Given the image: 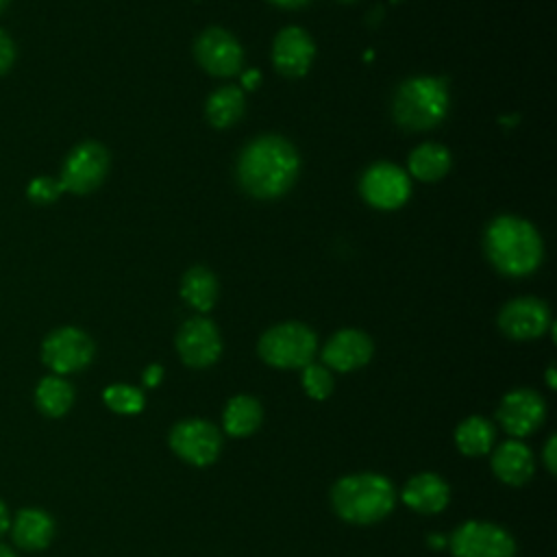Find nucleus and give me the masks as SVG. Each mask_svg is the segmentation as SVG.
Here are the masks:
<instances>
[{
	"label": "nucleus",
	"instance_id": "obj_20",
	"mask_svg": "<svg viewBox=\"0 0 557 557\" xmlns=\"http://www.w3.org/2000/svg\"><path fill=\"white\" fill-rule=\"evenodd\" d=\"M261 420H263L261 403H259L255 396H248V394L233 396V398L226 403L224 413H222L224 431H226L231 437H246V435H252V433L261 426Z\"/></svg>",
	"mask_w": 557,
	"mask_h": 557
},
{
	"label": "nucleus",
	"instance_id": "obj_24",
	"mask_svg": "<svg viewBox=\"0 0 557 557\" xmlns=\"http://www.w3.org/2000/svg\"><path fill=\"white\" fill-rule=\"evenodd\" d=\"M450 168V152L442 144H422L409 154V172L424 183L440 181Z\"/></svg>",
	"mask_w": 557,
	"mask_h": 557
},
{
	"label": "nucleus",
	"instance_id": "obj_4",
	"mask_svg": "<svg viewBox=\"0 0 557 557\" xmlns=\"http://www.w3.org/2000/svg\"><path fill=\"white\" fill-rule=\"evenodd\" d=\"M448 111V87L444 78L411 76L400 83L392 98V115L407 131L437 126Z\"/></svg>",
	"mask_w": 557,
	"mask_h": 557
},
{
	"label": "nucleus",
	"instance_id": "obj_22",
	"mask_svg": "<svg viewBox=\"0 0 557 557\" xmlns=\"http://www.w3.org/2000/svg\"><path fill=\"white\" fill-rule=\"evenodd\" d=\"M181 296L189 307L198 311H209L218 298V281L207 268L194 265L185 272L181 281Z\"/></svg>",
	"mask_w": 557,
	"mask_h": 557
},
{
	"label": "nucleus",
	"instance_id": "obj_33",
	"mask_svg": "<svg viewBox=\"0 0 557 557\" xmlns=\"http://www.w3.org/2000/svg\"><path fill=\"white\" fill-rule=\"evenodd\" d=\"M270 2L276 7H283V9H298V7L307 4L309 0H270Z\"/></svg>",
	"mask_w": 557,
	"mask_h": 557
},
{
	"label": "nucleus",
	"instance_id": "obj_12",
	"mask_svg": "<svg viewBox=\"0 0 557 557\" xmlns=\"http://www.w3.org/2000/svg\"><path fill=\"white\" fill-rule=\"evenodd\" d=\"M176 350L183 363L191 368H209L222 352V339L215 324L207 318L187 320L176 333Z\"/></svg>",
	"mask_w": 557,
	"mask_h": 557
},
{
	"label": "nucleus",
	"instance_id": "obj_3",
	"mask_svg": "<svg viewBox=\"0 0 557 557\" xmlns=\"http://www.w3.org/2000/svg\"><path fill=\"white\" fill-rule=\"evenodd\" d=\"M331 505L346 522L374 524L394 509L396 490L383 474H350L331 487Z\"/></svg>",
	"mask_w": 557,
	"mask_h": 557
},
{
	"label": "nucleus",
	"instance_id": "obj_26",
	"mask_svg": "<svg viewBox=\"0 0 557 557\" xmlns=\"http://www.w3.org/2000/svg\"><path fill=\"white\" fill-rule=\"evenodd\" d=\"M102 400L104 405L115 411V413H124V416H131V413H139L144 409V392L139 387H133V385H122V383H115V385H109L104 392H102Z\"/></svg>",
	"mask_w": 557,
	"mask_h": 557
},
{
	"label": "nucleus",
	"instance_id": "obj_32",
	"mask_svg": "<svg viewBox=\"0 0 557 557\" xmlns=\"http://www.w3.org/2000/svg\"><path fill=\"white\" fill-rule=\"evenodd\" d=\"M259 81H261V74H259L257 70H248V72H244L242 83H244V87H246V89H255V87L259 85Z\"/></svg>",
	"mask_w": 557,
	"mask_h": 557
},
{
	"label": "nucleus",
	"instance_id": "obj_25",
	"mask_svg": "<svg viewBox=\"0 0 557 557\" xmlns=\"http://www.w3.org/2000/svg\"><path fill=\"white\" fill-rule=\"evenodd\" d=\"M455 444L468 457L487 455L494 444V424L483 416H470L457 426Z\"/></svg>",
	"mask_w": 557,
	"mask_h": 557
},
{
	"label": "nucleus",
	"instance_id": "obj_7",
	"mask_svg": "<svg viewBox=\"0 0 557 557\" xmlns=\"http://www.w3.org/2000/svg\"><path fill=\"white\" fill-rule=\"evenodd\" d=\"M448 546L455 557H513L516 553L513 537L503 527L483 520L459 524Z\"/></svg>",
	"mask_w": 557,
	"mask_h": 557
},
{
	"label": "nucleus",
	"instance_id": "obj_14",
	"mask_svg": "<svg viewBox=\"0 0 557 557\" xmlns=\"http://www.w3.org/2000/svg\"><path fill=\"white\" fill-rule=\"evenodd\" d=\"M498 326L511 339H535L550 326V311L540 298H516L500 309Z\"/></svg>",
	"mask_w": 557,
	"mask_h": 557
},
{
	"label": "nucleus",
	"instance_id": "obj_9",
	"mask_svg": "<svg viewBox=\"0 0 557 557\" xmlns=\"http://www.w3.org/2000/svg\"><path fill=\"white\" fill-rule=\"evenodd\" d=\"M170 448L187 463L191 466H209L218 459L222 448V435L220 431L198 418L181 420L170 431Z\"/></svg>",
	"mask_w": 557,
	"mask_h": 557
},
{
	"label": "nucleus",
	"instance_id": "obj_21",
	"mask_svg": "<svg viewBox=\"0 0 557 557\" xmlns=\"http://www.w3.org/2000/svg\"><path fill=\"white\" fill-rule=\"evenodd\" d=\"M244 91L235 85H226L209 96L205 104V115L213 128H228L244 115Z\"/></svg>",
	"mask_w": 557,
	"mask_h": 557
},
{
	"label": "nucleus",
	"instance_id": "obj_36",
	"mask_svg": "<svg viewBox=\"0 0 557 557\" xmlns=\"http://www.w3.org/2000/svg\"><path fill=\"white\" fill-rule=\"evenodd\" d=\"M0 557H15V555H13V550L9 546L0 544Z\"/></svg>",
	"mask_w": 557,
	"mask_h": 557
},
{
	"label": "nucleus",
	"instance_id": "obj_35",
	"mask_svg": "<svg viewBox=\"0 0 557 557\" xmlns=\"http://www.w3.org/2000/svg\"><path fill=\"white\" fill-rule=\"evenodd\" d=\"M546 381H548V387H550V389H555L557 381H555V368H553V366L546 370Z\"/></svg>",
	"mask_w": 557,
	"mask_h": 557
},
{
	"label": "nucleus",
	"instance_id": "obj_11",
	"mask_svg": "<svg viewBox=\"0 0 557 557\" xmlns=\"http://www.w3.org/2000/svg\"><path fill=\"white\" fill-rule=\"evenodd\" d=\"M196 59L213 76H233L242 70L244 52L239 41L224 28L211 26L196 39Z\"/></svg>",
	"mask_w": 557,
	"mask_h": 557
},
{
	"label": "nucleus",
	"instance_id": "obj_18",
	"mask_svg": "<svg viewBox=\"0 0 557 557\" xmlns=\"http://www.w3.org/2000/svg\"><path fill=\"white\" fill-rule=\"evenodd\" d=\"M533 453L520 440L503 442L492 455L494 474L507 485H522L533 476Z\"/></svg>",
	"mask_w": 557,
	"mask_h": 557
},
{
	"label": "nucleus",
	"instance_id": "obj_23",
	"mask_svg": "<svg viewBox=\"0 0 557 557\" xmlns=\"http://www.w3.org/2000/svg\"><path fill=\"white\" fill-rule=\"evenodd\" d=\"M35 403L48 418H61L74 403V387L59 374L44 376L35 389Z\"/></svg>",
	"mask_w": 557,
	"mask_h": 557
},
{
	"label": "nucleus",
	"instance_id": "obj_28",
	"mask_svg": "<svg viewBox=\"0 0 557 557\" xmlns=\"http://www.w3.org/2000/svg\"><path fill=\"white\" fill-rule=\"evenodd\" d=\"M61 191H63V187H61L59 178H52V176H35L26 185V196L35 205H50L61 196Z\"/></svg>",
	"mask_w": 557,
	"mask_h": 557
},
{
	"label": "nucleus",
	"instance_id": "obj_10",
	"mask_svg": "<svg viewBox=\"0 0 557 557\" xmlns=\"http://www.w3.org/2000/svg\"><path fill=\"white\" fill-rule=\"evenodd\" d=\"M359 189L363 200L376 209H398L411 194L407 174L387 161L370 165L361 176Z\"/></svg>",
	"mask_w": 557,
	"mask_h": 557
},
{
	"label": "nucleus",
	"instance_id": "obj_8",
	"mask_svg": "<svg viewBox=\"0 0 557 557\" xmlns=\"http://www.w3.org/2000/svg\"><path fill=\"white\" fill-rule=\"evenodd\" d=\"M91 337L76 326L54 329L41 344V361L54 374H72L87 368L94 359Z\"/></svg>",
	"mask_w": 557,
	"mask_h": 557
},
{
	"label": "nucleus",
	"instance_id": "obj_15",
	"mask_svg": "<svg viewBox=\"0 0 557 557\" xmlns=\"http://www.w3.org/2000/svg\"><path fill=\"white\" fill-rule=\"evenodd\" d=\"M313 54H315V46L309 33L298 26L283 28L274 39L272 61L278 74H283L285 78L305 76L309 72Z\"/></svg>",
	"mask_w": 557,
	"mask_h": 557
},
{
	"label": "nucleus",
	"instance_id": "obj_30",
	"mask_svg": "<svg viewBox=\"0 0 557 557\" xmlns=\"http://www.w3.org/2000/svg\"><path fill=\"white\" fill-rule=\"evenodd\" d=\"M544 463L550 474L557 472V437L555 435H550L544 446Z\"/></svg>",
	"mask_w": 557,
	"mask_h": 557
},
{
	"label": "nucleus",
	"instance_id": "obj_37",
	"mask_svg": "<svg viewBox=\"0 0 557 557\" xmlns=\"http://www.w3.org/2000/svg\"><path fill=\"white\" fill-rule=\"evenodd\" d=\"M9 2H11V0H0V13H2V11L9 7Z\"/></svg>",
	"mask_w": 557,
	"mask_h": 557
},
{
	"label": "nucleus",
	"instance_id": "obj_38",
	"mask_svg": "<svg viewBox=\"0 0 557 557\" xmlns=\"http://www.w3.org/2000/svg\"><path fill=\"white\" fill-rule=\"evenodd\" d=\"M346 2H350V0H346Z\"/></svg>",
	"mask_w": 557,
	"mask_h": 557
},
{
	"label": "nucleus",
	"instance_id": "obj_2",
	"mask_svg": "<svg viewBox=\"0 0 557 557\" xmlns=\"http://www.w3.org/2000/svg\"><path fill=\"white\" fill-rule=\"evenodd\" d=\"M485 255L498 272L527 276L540 265L544 246L531 222L516 215H500L485 231Z\"/></svg>",
	"mask_w": 557,
	"mask_h": 557
},
{
	"label": "nucleus",
	"instance_id": "obj_19",
	"mask_svg": "<svg viewBox=\"0 0 557 557\" xmlns=\"http://www.w3.org/2000/svg\"><path fill=\"white\" fill-rule=\"evenodd\" d=\"M11 535L20 548L39 550L50 544L54 535V522L41 509H35V507L20 509L11 524Z\"/></svg>",
	"mask_w": 557,
	"mask_h": 557
},
{
	"label": "nucleus",
	"instance_id": "obj_29",
	"mask_svg": "<svg viewBox=\"0 0 557 557\" xmlns=\"http://www.w3.org/2000/svg\"><path fill=\"white\" fill-rule=\"evenodd\" d=\"M15 57H17V50H15L13 39L0 28V76L13 67Z\"/></svg>",
	"mask_w": 557,
	"mask_h": 557
},
{
	"label": "nucleus",
	"instance_id": "obj_34",
	"mask_svg": "<svg viewBox=\"0 0 557 557\" xmlns=\"http://www.w3.org/2000/svg\"><path fill=\"white\" fill-rule=\"evenodd\" d=\"M9 529V511H7V505L0 500V535Z\"/></svg>",
	"mask_w": 557,
	"mask_h": 557
},
{
	"label": "nucleus",
	"instance_id": "obj_27",
	"mask_svg": "<svg viewBox=\"0 0 557 557\" xmlns=\"http://www.w3.org/2000/svg\"><path fill=\"white\" fill-rule=\"evenodd\" d=\"M302 387L311 398L324 400L333 392V376L324 366L307 363L302 368Z\"/></svg>",
	"mask_w": 557,
	"mask_h": 557
},
{
	"label": "nucleus",
	"instance_id": "obj_17",
	"mask_svg": "<svg viewBox=\"0 0 557 557\" xmlns=\"http://www.w3.org/2000/svg\"><path fill=\"white\" fill-rule=\"evenodd\" d=\"M448 483L433 472L416 474L403 487V503L418 513H437L448 505Z\"/></svg>",
	"mask_w": 557,
	"mask_h": 557
},
{
	"label": "nucleus",
	"instance_id": "obj_1",
	"mask_svg": "<svg viewBox=\"0 0 557 557\" xmlns=\"http://www.w3.org/2000/svg\"><path fill=\"white\" fill-rule=\"evenodd\" d=\"M300 157L281 135H261L244 146L237 157L239 187L261 200L283 196L296 181Z\"/></svg>",
	"mask_w": 557,
	"mask_h": 557
},
{
	"label": "nucleus",
	"instance_id": "obj_6",
	"mask_svg": "<svg viewBox=\"0 0 557 557\" xmlns=\"http://www.w3.org/2000/svg\"><path fill=\"white\" fill-rule=\"evenodd\" d=\"M109 172V152L98 141H83L70 150L63 161L59 183L63 191L89 194L104 181Z\"/></svg>",
	"mask_w": 557,
	"mask_h": 557
},
{
	"label": "nucleus",
	"instance_id": "obj_16",
	"mask_svg": "<svg viewBox=\"0 0 557 557\" xmlns=\"http://www.w3.org/2000/svg\"><path fill=\"white\" fill-rule=\"evenodd\" d=\"M372 339L357 329L337 331L322 348V361L337 372H352L366 366L372 357Z\"/></svg>",
	"mask_w": 557,
	"mask_h": 557
},
{
	"label": "nucleus",
	"instance_id": "obj_5",
	"mask_svg": "<svg viewBox=\"0 0 557 557\" xmlns=\"http://www.w3.org/2000/svg\"><path fill=\"white\" fill-rule=\"evenodd\" d=\"M315 333L302 322H283L259 339V357L274 368H305L315 355Z\"/></svg>",
	"mask_w": 557,
	"mask_h": 557
},
{
	"label": "nucleus",
	"instance_id": "obj_13",
	"mask_svg": "<svg viewBox=\"0 0 557 557\" xmlns=\"http://www.w3.org/2000/svg\"><path fill=\"white\" fill-rule=\"evenodd\" d=\"M496 418L509 435L524 437L537 431L540 424L544 422L546 403L533 389H513L503 396Z\"/></svg>",
	"mask_w": 557,
	"mask_h": 557
},
{
	"label": "nucleus",
	"instance_id": "obj_31",
	"mask_svg": "<svg viewBox=\"0 0 557 557\" xmlns=\"http://www.w3.org/2000/svg\"><path fill=\"white\" fill-rule=\"evenodd\" d=\"M161 379H163V368H161L159 363H152V366H148V368L144 370V385H146V387L159 385Z\"/></svg>",
	"mask_w": 557,
	"mask_h": 557
}]
</instances>
